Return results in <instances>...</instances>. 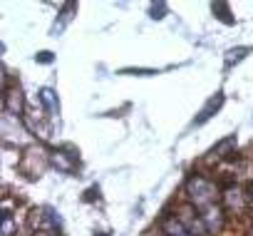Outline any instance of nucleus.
Masks as SVG:
<instances>
[{
    "label": "nucleus",
    "instance_id": "nucleus-4",
    "mask_svg": "<svg viewBox=\"0 0 253 236\" xmlns=\"http://www.w3.org/2000/svg\"><path fill=\"white\" fill-rule=\"evenodd\" d=\"M223 216H226V211H223V206H218V204H213V206H209V209L201 211V219H204V224H206V229H209V236H211V234H218V231L223 229Z\"/></svg>",
    "mask_w": 253,
    "mask_h": 236
},
{
    "label": "nucleus",
    "instance_id": "nucleus-8",
    "mask_svg": "<svg viewBox=\"0 0 253 236\" xmlns=\"http://www.w3.org/2000/svg\"><path fill=\"white\" fill-rule=\"evenodd\" d=\"M248 204H251V209H253V187H251V191H248Z\"/></svg>",
    "mask_w": 253,
    "mask_h": 236
},
{
    "label": "nucleus",
    "instance_id": "nucleus-1",
    "mask_svg": "<svg viewBox=\"0 0 253 236\" xmlns=\"http://www.w3.org/2000/svg\"><path fill=\"white\" fill-rule=\"evenodd\" d=\"M186 196H189V201H191L194 209L204 211V209H209V206L216 204L218 191H216V184H213V182H209L206 177L194 174V177L186 182Z\"/></svg>",
    "mask_w": 253,
    "mask_h": 236
},
{
    "label": "nucleus",
    "instance_id": "nucleus-6",
    "mask_svg": "<svg viewBox=\"0 0 253 236\" xmlns=\"http://www.w3.org/2000/svg\"><path fill=\"white\" fill-rule=\"evenodd\" d=\"M5 112L8 114H13V117H18L20 112H23V92L15 87V90H8L5 92Z\"/></svg>",
    "mask_w": 253,
    "mask_h": 236
},
{
    "label": "nucleus",
    "instance_id": "nucleus-5",
    "mask_svg": "<svg viewBox=\"0 0 253 236\" xmlns=\"http://www.w3.org/2000/svg\"><path fill=\"white\" fill-rule=\"evenodd\" d=\"M162 234H164V236H191V234H189V229L179 221V216H176V214H171V216H164V219H162Z\"/></svg>",
    "mask_w": 253,
    "mask_h": 236
},
{
    "label": "nucleus",
    "instance_id": "nucleus-3",
    "mask_svg": "<svg viewBox=\"0 0 253 236\" xmlns=\"http://www.w3.org/2000/svg\"><path fill=\"white\" fill-rule=\"evenodd\" d=\"M248 204V194H243L241 187H226L223 191V211H233V214H241Z\"/></svg>",
    "mask_w": 253,
    "mask_h": 236
},
{
    "label": "nucleus",
    "instance_id": "nucleus-2",
    "mask_svg": "<svg viewBox=\"0 0 253 236\" xmlns=\"http://www.w3.org/2000/svg\"><path fill=\"white\" fill-rule=\"evenodd\" d=\"M176 216H179V221L189 229L191 236H209V229H206V224H204L199 209H194L191 204H189V206H181Z\"/></svg>",
    "mask_w": 253,
    "mask_h": 236
},
{
    "label": "nucleus",
    "instance_id": "nucleus-7",
    "mask_svg": "<svg viewBox=\"0 0 253 236\" xmlns=\"http://www.w3.org/2000/svg\"><path fill=\"white\" fill-rule=\"evenodd\" d=\"M0 234H3V236H15L18 234V226H15V221H13L10 214L3 216V229H0Z\"/></svg>",
    "mask_w": 253,
    "mask_h": 236
}]
</instances>
